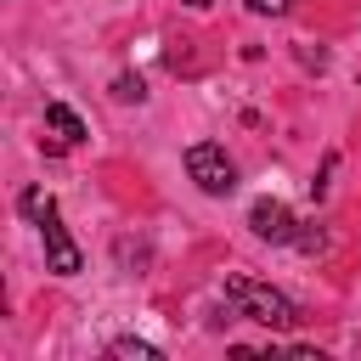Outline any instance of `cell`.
I'll list each match as a JSON object with an SVG mask.
<instances>
[{"label":"cell","instance_id":"cell-3","mask_svg":"<svg viewBox=\"0 0 361 361\" xmlns=\"http://www.w3.org/2000/svg\"><path fill=\"white\" fill-rule=\"evenodd\" d=\"M39 237H45V265L56 271V276H73L85 259H79V248H73V237H68V226L56 220V209L39 220Z\"/></svg>","mask_w":361,"mask_h":361},{"label":"cell","instance_id":"cell-8","mask_svg":"<svg viewBox=\"0 0 361 361\" xmlns=\"http://www.w3.org/2000/svg\"><path fill=\"white\" fill-rule=\"evenodd\" d=\"M113 96H118V102H141V96H147V85H141L135 73H118V79H113Z\"/></svg>","mask_w":361,"mask_h":361},{"label":"cell","instance_id":"cell-1","mask_svg":"<svg viewBox=\"0 0 361 361\" xmlns=\"http://www.w3.org/2000/svg\"><path fill=\"white\" fill-rule=\"evenodd\" d=\"M226 299L237 305V316H248V322H259V327H276V333L299 327V305H293L288 293H276L271 282H254V276H243V271L226 276Z\"/></svg>","mask_w":361,"mask_h":361},{"label":"cell","instance_id":"cell-10","mask_svg":"<svg viewBox=\"0 0 361 361\" xmlns=\"http://www.w3.org/2000/svg\"><path fill=\"white\" fill-rule=\"evenodd\" d=\"M186 6H209V0H186Z\"/></svg>","mask_w":361,"mask_h":361},{"label":"cell","instance_id":"cell-7","mask_svg":"<svg viewBox=\"0 0 361 361\" xmlns=\"http://www.w3.org/2000/svg\"><path fill=\"white\" fill-rule=\"evenodd\" d=\"M107 355H118V361H158V344H147V338H113Z\"/></svg>","mask_w":361,"mask_h":361},{"label":"cell","instance_id":"cell-2","mask_svg":"<svg viewBox=\"0 0 361 361\" xmlns=\"http://www.w3.org/2000/svg\"><path fill=\"white\" fill-rule=\"evenodd\" d=\"M186 175H192L209 197H226V192L237 186V164H231L226 147H214V141H192V147H186Z\"/></svg>","mask_w":361,"mask_h":361},{"label":"cell","instance_id":"cell-4","mask_svg":"<svg viewBox=\"0 0 361 361\" xmlns=\"http://www.w3.org/2000/svg\"><path fill=\"white\" fill-rule=\"evenodd\" d=\"M248 226H254V237H265V243H293V214H288V203H276V197H259L254 209H248Z\"/></svg>","mask_w":361,"mask_h":361},{"label":"cell","instance_id":"cell-6","mask_svg":"<svg viewBox=\"0 0 361 361\" xmlns=\"http://www.w3.org/2000/svg\"><path fill=\"white\" fill-rule=\"evenodd\" d=\"M17 209H23V214H28V220H34V226H39V220H45V214H51V209H56V197H51V192H45V186H28V192H23V197H17Z\"/></svg>","mask_w":361,"mask_h":361},{"label":"cell","instance_id":"cell-5","mask_svg":"<svg viewBox=\"0 0 361 361\" xmlns=\"http://www.w3.org/2000/svg\"><path fill=\"white\" fill-rule=\"evenodd\" d=\"M45 130H51V141H62V147L85 141V118H79L68 102H51V107H45Z\"/></svg>","mask_w":361,"mask_h":361},{"label":"cell","instance_id":"cell-9","mask_svg":"<svg viewBox=\"0 0 361 361\" xmlns=\"http://www.w3.org/2000/svg\"><path fill=\"white\" fill-rule=\"evenodd\" d=\"M259 17H282V11H293V0H248Z\"/></svg>","mask_w":361,"mask_h":361}]
</instances>
